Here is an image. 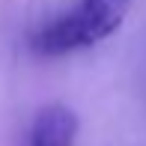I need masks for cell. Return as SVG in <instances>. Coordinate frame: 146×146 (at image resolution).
Instances as JSON below:
<instances>
[{"mask_svg": "<svg viewBox=\"0 0 146 146\" xmlns=\"http://www.w3.org/2000/svg\"><path fill=\"white\" fill-rule=\"evenodd\" d=\"M128 6L131 0H81L72 12L33 33V48L48 57L92 48L122 27Z\"/></svg>", "mask_w": 146, "mask_h": 146, "instance_id": "obj_1", "label": "cell"}, {"mask_svg": "<svg viewBox=\"0 0 146 146\" xmlns=\"http://www.w3.org/2000/svg\"><path fill=\"white\" fill-rule=\"evenodd\" d=\"M78 113L66 104H48L33 119L30 146H75Z\"/></svg>", "mask_w": 146, "mask_h": 146, "instance_id": "obj_2", "label": "cell"}]
</instances>
